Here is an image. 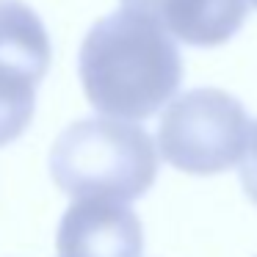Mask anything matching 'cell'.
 Wrapping results in <instances>:
<instances>
[{
	"label": "cell",
	"instance_id": "obj_4",
	"mask_svg": "<svg viewBox=\"0 0 257 257\" xmlns=\"http://www.w3.org/2000/svg\"><path fill=\"white\" fill-rule=\"evenodd\" d=\"M47 67L50 39L39 14L23 0H0V147L28 130Z\"/></svg>",
	"mask_w": 257,
	"mask_h": 257
},
{
	"label": "cell",
	"instance_id": "obj_3",
	"mask_svg": "<svg viewBox=\"0 0 257 257\" xmlns=\"http://www.w3.org/2000/svg\"><path fill=\"white\" fill-rule=\"evenodd\" d=\"M249 133V116L232 94L194 89L166 105L158 124V150L180 172L218 174L243 158Z\"/></svg>",
	"mask_w": 257,
	"mask_h": 257
},
{
	"label": "cell",
	"instance_id": "obj_5",
	"mask_svg": "<svg viewBox=\"0 0 257 257\" xmlns=\"http://www.w3.org/2000/svg\"><path fill=\"white\" fill-rule=\"evenodd\" d=\"M56 249L58 257H141L144 229L122 202L80 199L58 224Z\"/></svg>",
	"mask_w": 257,
	"mask_h": 257
},
{
	"label": "cell",
	"instance_id": "obj_7",
	"mask_svg": "<svg viewBox=\"0 0 257 257\" xmlns=\"http://www.w3.org/2000/svg\"><path fill=\"white\" fill-rule=\"evenodd\" d=\"M240 183H243L246 196L257 205V122L251 124L249 144H246V152L240 158Z\"/></svg>",
	"mask_w": 257,
	"mask_h": 257
},
{
	"label": "cell",
	"instance_id": "obj_8",
	"mask_svg": "<svg viewBox=\"0 0 257 257\" xmlns=\"http://www.w3.org/2000/svg\"><path fill=\"white\" fill-rule=\"evenodd\" d=\"M251 3H254V6H257V0H251Z\"/></svg>",
	"mask_w": 257,
	"mask_h": 257
},
{
	"label": "cell",
	"instance_id": "obj_6",
	"mask_svg": "<svg viewBox=\"0 0 257 257\" xmlns=\"http://www.w3.org/2000/svg\"><path fill=\"white\" fill-rule=\"evenodd\" d=\"M122 9L155 20L185 45L216 47L240 31L249 0H122Z\"/></svg>",
	"mask_w": 257,
	"mask_h": 257
},
{
	"label": "cell",
	"instance_id": "obj_2",
	"mask_svg": "<svg viewBox=\"0 0 257 257\" xmlns=\"http://www.w3.org/2000/svg\"><path fill=\"white\" fill-rule=\"evenodd\" d=\"M50 174L75 199L133 202L158 174V150L144 127L122 119H83L56 139Z\"/></svg>",
	"mask_w": 257,
	"mask_h": 257
},
{
	"label": "cell",
	"instance_id": "obj_1",
	"mask_svg": "<svg viewBox=\"0 0 257 257\" xmlns=\"http://www.w3.org/2000/svg\"><path fill=\"white\" fill-rule=\"evenodd\" d=\"M78 69L91 105L122 122L161 111L183 80V58L172 36L130 9L91 25L80 45Z\"/></svg>",
	"mask_w": 257,
	"mask_h": 257
}]
</instances>
